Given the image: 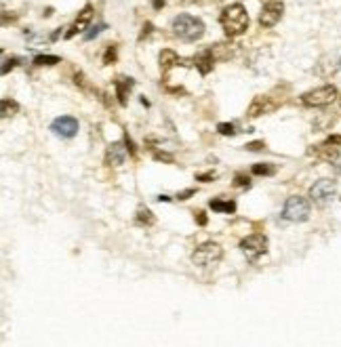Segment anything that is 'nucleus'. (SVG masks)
<instances>
[{
  "mask_svg": "<svg viewBox=\"0 0 341 347\" xmlns=\"http://www.w3.org/2000/svg\"><path fill=\"white\" fill-rule=\"evenodd\" d=\"M215 177H217V173H213V171H211V173H202V175H196V179H198V181H204V183L213 181Z\"/></svg>",
  "mask_w": 341,
  "mask_h": 347,
  "instance_id": "28",
  "label": "nucleus"
},
{
  "mask_svg": "<svg viewBox=\"0 0 341 347\" xmlns=\"http://www.w3.org/2000/svg\"><path fill=\"white\" fill-rule=\"evenodd\" d=\"M196 223L198 225H207V215H204V211H196Z\"/></svg>",
  "mask_w": 341,
  "mask_h": 347,
  "instance_id": "32",
  "label": "nucleus"
},
{
  "mask_svg": "<svg viewBox=\"0 0 341 347\" xmlns=\"http://www.w3.org/2000/svg\"><path fill=\"white\" fill-rule=\"evenodd\" d=\"M124 143H126V148H128V154H131V156H135L137 154V148H135V143H133V139L128 137V133L124 135Z\"/></svg>",
  "mask_w": 341,
  "mask_h": 347,
  "instance_id": "29",
  "label": "nucleus"
},
{
  "mask_svg": "<svg viewBox=\"0 0 341 347\" xmlns=\"http://www.w3.org/2000/svg\"><path fill=\"white\" fill-rule=\"evenodd\" d=\"M278 105H280V101H274L269 95H257V97L253 99V103L249 105V112H246V116H249V118H257V116H263V114H272Z\"/></svg>",
  "mask_w": 341,
  "mask_h": 347,
  "instance_id": "10",
  "label": "nucleus"
},
{
  "mask_svg": "<svg viewBox=\"0 0 341 347\" xmlns=\"http://www.w3.org/2000/svg\"><path fill=\"white\" fill-rule=\"evenodd\" d=\"M240 250L244 253V257L249 259L251 263H255L261 255L267 253V238L263 234H253L246 236L244 240L240 242Z\"/></svg>",
  "mask_w": 341,
  "mask_h": 347,
  "instance_id": "6",
  "label": "nucleus"
},
{
  "mask_svg": "<svg viewBox=\"0 0 341 347\" xmlns=\"http://www.w3.org/2000/svg\"><path fill=\"white\" fill-rule=\"evenodd\" d=\"M154 158H156V160H164V162H173V156H171V154H164V152H156Z\"/></svg>",
  "mask_w": 341,
  "mask_h": 347,
  "instance_id": "30",
  "label": "nucleus"
},
{
  "mask_svg": "<svg viewBox=\"0 0 341 347\" xmlns=\"http://www.w3.org/2000/svg\"><path fill=\"white\" fill-rule=\"evenodd\" d=\"M326 143H333V146H341V135H331L326 139Z\"/></svg>",
  "mask_w": 341,
  "mask_h": 347,
  "instance_id": "34",
  "label": "nucleus"
},
{
  "mask_svg": "<svg viewBox=\"0 0 341 347\" xmlns=\"http://www.w3.org/2000/svg\"><path fill=\"white\" fill-rule=\"evenodd\" d=\"M234 185H236V187H246V189H249V187H251V179L246 177L244 173H236V177H234Z\"/></svg>",
  "mask_w": 341,
  "mask_h": 347,
  "instance_id": "24",
  "label": "nucleus"
},
{
  "mask_svg": "<svg viewBox=\"0 0 341 347\" xmlns=\"http://www.w3.org/2000/svg\"><path fill=\"white\" fill-rule=\"evenodd\" d=\"M194 194H196V189H192V187H190V189H183V191H179L177 198H179V200H187V198L194 196Z\"/></svg>",
  "mask_w": 341,
  "mask_h": 347,
  "instance_id": "31",
  "label": "nucleus"
},
{
  "mask_svg": "<svg viewBox=\"0 0 341 347\" xmlns=\"http://www.w3.org/2000/svg\"><path fill=\"white\" fill-rule=\"evenodd\" d=\"M116 57H118V46H116V44H108V46H105L103 63H105V65H112V63L116 61Z\"/></svg>",
  "mask_w": 341,
  "mask_h": 347,
  "instance_id": "22",
  "label": "nucleus"
},
{
  "mask_svg": "<svg viewBox=\"0 0 341 347\" xmlns=\"http://www.w3.org/2000/svg\"><path fill=\"white\" fill-rule=\"evenodd\" d=\"M265 148V143L263 141H251V143H246L244 150H249V152H259Z\"/></svg>",
  "mask_w": 341,
  "mask_h": 347,
  "instance_id": "27",
  "label": "nucleus"
},
{
  "mask_svg": "<svg viewBox=\"0 0 341 347\" xmlns=\"http://www.w3.org/2000/svg\"><path fill=\"white\" fill-rule=\"evenodd\" d=\"M74 85H76V87H80L85 93H97L95 89H93L91 82H89V78H87L85 74H82V72H76V76H74Z\"/></svg>",
  "mask_w": 341,
  "mask_h": 347,
  "instance_id": "21",
  "label": "nucleus"
},
{
  "mask_svg": "<svg viewBox=\"0 0 341 347\" xmlns=\"http://www.w3.org/2000/svg\"><path fill=\"white\" fill-rule=\"evenodd\" d=\"M219 23H221V28L226 32L228 38H236V36H242L246 30H249V13H246L244 5H240V3L228 5L221 11Z\"/></svg>",
  "mask_w": 341,
  "mask_h": 347,
  "instance_id": "1",
  "label": "nucleus"
},
{
  "mask_svg": "<svg viewBox=\"0 0 341 347\" xmlns=\"http://www.w3.org/2000/svg\"><path fill=\"white\" fill-rule=\"evenodd\" d=\"M282 217L293 223H303L310 219V202L301 198V196H291L285 202V209H282Z\"/></svg>",
  "mask_w": 341,
  "mask_h": 347,
  "instance_id": "4",
  "label": "nucleus"
},
{
  "mask_svg": "<svg viewBox=\"0 0 341 347\" xmlns=\"http://www.w3.org/2000/svg\"><path fill=\"white\" fill-rule=\"evenodd\" d=\"M217 133L226 135V137H232V135H236L238 130H236V124H234V122H219L217 124Z\"/></svg>",
  "mask_w": 341,
  "mask_h": 347,
  "instance_id": "23",
  "label": "nucleus"
},
{
  "mask_svg": "<svg viewBox=\"0 0 341 347\" xmlns=\"http://www.w3.org/2000/svg\"><path fill=\"white\" fill-rule=\"evenodd\" d=\"M282 13H285V5L282 0H265L259 13V26L261 28H272L280 21Z\"/></svg>",
  "mask_w": 341,
  "mask_h": 347,
  "instance_id": "8",
  "label": "nucleus"
},
{
  "mask_svg": "<svg viewBox=\"0 0 341 347\" xmlns=\"http://www.w3.org/2000/svg\"><path fill=\"white\" fill-rule=\"evenodd\" d=\"M221 257H223V248L217 242H204V244H200L192 253V261H194V265H198V267L215 265V263L221 261Z\"/></svg>",
  "mask_w": 341,
  "mask_h": 347,
  "instance_id": "5",
  "label": "nucleus"
},
{
  "mask_svg": "<svg viewBox=\"0 0 341 347\" xmlns=\"http://www.w3.org/2000/svg\"><path fill=\"white\" fill-rule=\"evenodd\" d=\"M135 221H137L139 225H146V227H150V225H154V223H156V217H154V213H152V211H150L148 206H144V204H141V206L137 209Z\"/></svg>",
  "mask_w": 341,
  "mask_h": 347,
  "instance_id": "17",
  "label": "nucleus"
},
{
  "mask_svg": "<svg viewBox=\"0 0 341 347\" xmlns=\"http://www.w3.org/2000/svg\"><path fill=\"white\" fill-rule=\"evenodd\" d=\"M164 3H167V0H152V7H154L156 11H160L164 7Z\"/></svg>",
  "mask_w": 341,
  "mask_h": 347,
  "instance_id": "35",
  "label": "nucleus"
},
{
  "mask_svg": "<svg viewBox=\"0 0 341 347\" xmlns=\"http://www.w3.org/2000/svg\"><path fill=\"white\" fill-rule=\"evenodd\" d=\"M57 63H61V57H57V55H36L34 57V65H57Z\"/></svg>",
  "mask_w": 341,
  "mask_h": 347,
  "instance_id": "20",
  "label": "nucleus"
},
{
  "mask_svg": "<svg viewBox=\"0 0 341 347\" xmlns=\"http://www.w3.org/2000/svg\"><path fill=\"white\" fill-rule=\"evenodd\" d=\"M339 105H341V95H339Z\"/></svg>",
  "mask_w": 341,
  "mask_h": 347,
  "instance_id": "37",
  "label": "nucleus"
},
{
  "mask_svg": "<svg viewBox=\"0 0 341 347\" xmlns=\"http://www.w3.org/2000/svg\"><path fill=\"white\" fill-rule=\"evenodd\" d=\"M335 99H339V93H337V87L333 85H324L301 95V103L308 107H324L328 103H333Z\"/></svg>",
  "mask_w": 341,
  "mask_h": 347,
  "instance_id": "3",
  "label": "nucleus"
},
{
  "mask_svg": "<svg viewBox=\"0 0 341 347\" xmlns=\"http://www.w3.org/2000/svg\"><path fill=\"white\" fill-rule=\"evenodd\" d=\"M215 3H217V0H215Z\"/></svg>",
  "mask_w": 341,
  "mask_h": 347,
  "instance_id": "38",
  "label": "nucleus"
},
{
  "mask_svg": "<svg viewBox=\"0 0 341 347\" xmlns=\"http://www.w3.org/2000/svg\"><path fill=\"white\" fill-rule=\"evenodd\" d=\"M17 63H21V59H19V57H11V59H5V65H3V74L7 76L9 72L13 70V67H15Z\"/></svg>",
  "mask_w": 341,
  "mask_h": 347,
  "instance_id": "26",
  "label": "nucleus"
},
{
  "mask_svg": "<svg viewBox=\"0 0 341 347\" xmlns=\"http://www.w3.org/2000/svg\"><path fill=\"white\" fill-rule=\"evenodd\" d=\"M337 194V185L333 179H318L312 187H310V198L314 204H318V206H324L326 202H331Z\"/></svg>",
  "mask_w": 341,
  "mask_h": 347,
  "instance_id": "7",
  "label": "nucleus"
},
{
  "mask_svg": "<svg viewBox=\"0 0 341 347\" xmlns=\"http://www.w3.org/2000/svg\"><path fill=\"white\" fill-rule=\"evenodd\" d=\"M209 206L213 209L215 213H226V215H232L236 211V202L234 200H221V198H213L209 202Z\"/></svg>",
  "mask_w": 341,
  "mask_h": 347,
  "instance_id": "16",
  "label": "nucleus"
},
{
  "mask_svg": "<svg viewBox=\"0 0 341 347\" xmlns=\"http://www.w3.org/2000/svg\"><path fill=\"white\" fill-rule=\"evenodd\" d=\"M337 169H339V171H341V162H339V166H337Z\"/></svg>",
  "mask_w": 341,
  "mask_h": 347,
  "instance_id": "36",
  "label": "nucleus"
},
{
  "mask_svg": "<svg viewBox=\"0 0 341 347\" xmlns=\"http://www.w3.org/2000/svg\"><path fill=\"white\" fill-rule=\"evenodd\" d=\"M152 30H154V26H152V23H146V26H144V32H141V36H139V40H144L146 36H150Z\"/></svg>",
  "mask_w": 341,
  "mask_h": 347,
  "instance_id": "33",
  "label": "nucleus"
},
{
  "mask_svg": "<svg viewBox=\"0 0 341 347\" xmlns=\"http://www.w3.org/2000/svg\"><path fill=\"white\" fill-rule=\"evenodd\" d=\"M175 65H192V63H185V59H181L175 51L164 49V51L160 53V70H162V74L167 76L169 70L175 67Z\"/></svg>",
  "mask_w": 341,
  "mask_h": 347,
  "instance_id": "15",
  "label": "nucleus"
},
{
  "mask_svg": "<svg viewBox=\"0 0 341 347\" xmlns=\"http://www.w3.org/2000/svg\"><path fill=\"white\" fill-rule=\"evenodd\" d=\"M91 19H93V5H85V9H82L80 13H78V17L74 19V23L67 28V32H65V38L70 40V38H74L76 34H82V32H85V30L89 28Z\"/></svg>",
  "mask_w": 341,
  "mask_h": 347,
  "instance_id": "11",
  "label": "nucleus"
},
{
  "mask_svg": "<svg viewBox=\"0 0 341 347\" xmlns=\"http://www.w3.org/2000/svg\"><path fill=\"white\" fill-rule=\"evenodd\" d=\"M253 175L272 177V175H276V164H272V162H257V164H253Z\"/></svg>",
  "mask_w": 341,
  "mask_h": 347,
  "instance_id": "19",
  "label": "nucleus"
},
{
  "mask_svg": "<svg viewBox=\"0 0 341 347\" xmlns=\"http://www.w3.org/2000/svg\"><path fill=\"white\" fill-rule=\"evenodd\" d=\"M135 87V80L128 78V76H116L114 78V89H116V97H118L120 105L128 103V93Z\"/></svg>",
  "mask_w": 341,
  "mask_h": 347,
  "instance_id": "14",
  "label": "nucleus"
},
{
  "mask_svg": "<svg viewBox=\"0 0 341 347\" xmlns=\"http://www.w3.org/2000/svg\"><path fill=\"white\" fill-rule=\"evenodd\" d=\"M173 34L183 42H196L204 36V23L200 17L181 13L173 19Z\"/></svg>",
  "mask_w": 341,
  "mask_h": 347,
  "instance_id": "2",
  "label": "nucleus"
},
{
  "mask_svg": "<svg viewBox=\"0 0 341 347\" xmlns=\"http://www.w3.org/2000/svg\"><path fill=\"white\" fill-rule=\"evenodd\" d=\"M51 130L61 139H72L78 133V120L74 116H59V118H55L53 120Z\"/></svg>",
  "mask_w": 341,
  "mask_h": 347,
  "instance_id": "9",
  "label": "nucleus"
},
{
  "mask_svg": "<svg viewBox=\"0 0 341 347\" xmlns=\"http://www.w3.org/2000/svg\"><path fill=\"white\" fill-rule=\"evenodd\" d=\"M192 61H194V67H196L198 72H200L202 76H207L209 72L213 70V65H215V61H217V59H215V53H213V49H211V46H209V49H204V51H200V53H198V55H196V57L192 59Z\"/></svg>",
  "mask_w": 341,
  "mask_h": 347,
  "instance_id": "13",
  "label": "nucleus"
},
{
  "mask_svg": "<svg viewBox=\"0 0 341 347\" xmlns=\"http://www.w3.org/2000/svg\"><path fill=\"white\" fill-rule=\"evenodd\" d=\"M105 28H108V26H105V23H99V26L91 28V32H87V34H85V40H93V38H97V36H99V34H101Z\"/></svg>",
  "mask_w": 341,
  "mask_h": 347,
  "instance_id": "25",
  "label": "nucleus"
},
{
  "mask_svg": "<svg viewBox=\"0 0 341 347\" xmlns=\"http://www.w3.org/2000/svg\"><path fill=\"white\" fill-rule=\"evenodd\" d=\"M126 154H128L126 143L116 141V143H112V146L108 148V152H105V164H110V166H120V164H124V160H126Z\"/></svg>",
  "mask_w": 341,
  "mask_h": 347,
  "instance_id": "12",
  "label": "nucleus"
},
{
  "mask_svg": "<svg viewBox=\"0 0 341 347\" xmlns=\"http://www.w3.org/2000/svg\"><path fill=\"white\" fill-rule=\"evenodd\" d=\"M17 112H19V103L15 99H11V97H5L3 103H0V114H3V118L15 116Z\"/></svg>",
  "mask_w": 341,
  "mask_h": 347,
  "instance_id": "18",
  "label": "nucleus"
}]
</instances>
